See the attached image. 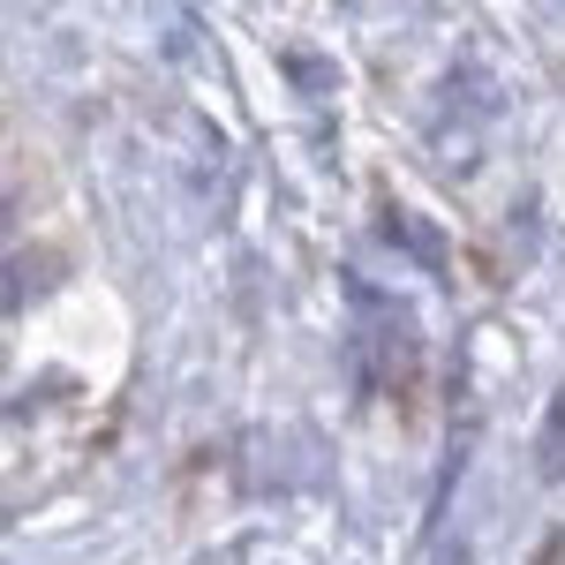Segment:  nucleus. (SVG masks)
Here are the masks:
<instances>
[]
</instances>
